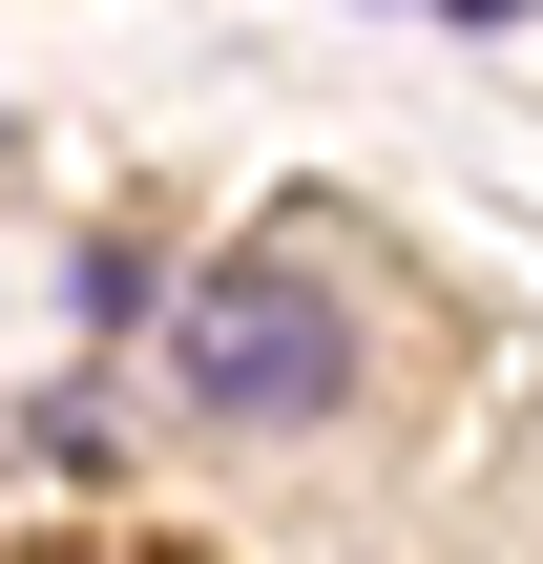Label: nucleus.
<instances>
[{"instance_id":"nucleus-1","label":"nucleus","mask_w":543,"mask_h":564,"mask_svg":"<svg viewBox=\"0 0 543 564\" xmlns=\"http://www.w3.org/2000/svg\"><path fill=\"white\" fill-rule=\"evenodd\" d=\"M167 377H188L209 419H335V398H356V314H335L314 230L230 251V272H209V293L167 314Z\"/></svg>"},{"instance_id":"nucleus-2","label":"nucleus","mask_w":543,"mask_h":564,"mask_svg":"<svg viewBox=\"0 0 543 564\" xmlns=\"http://www.w3.org/2000/svg\"><path fill=\"white\" fill-rule=\"evenodd\" d=\"M460 21H523V0H460Z\"/></svg>"}]
</instances>
